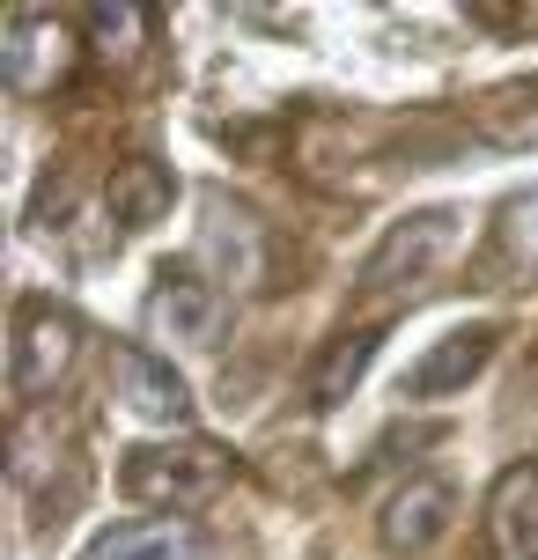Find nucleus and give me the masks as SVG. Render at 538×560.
Returning <instances> with one entry per match:
<instances>
[{"label":"nucleus","mask_w":538,"mask_h":560,"mask_svg":"<svg viewBox=\"0 0 538 560\" xmlns=\"http://www.w3.org/2000/svg\"><path fill=\"white\" fill-rule=\"evenodd\" d=\"M229 472L236 465L214 443H141V450H126L118 487H126V502H141V509H199L229 487Z\"/></svg>","instance_id":"nucleus-1"},{"label":"nucleus","mask_w":538,"mask_h":560,"mask_svg":"<svg viewBox=\"0 0 538 560\" xmlns=\"http://www.w3.org/2000/svg\"><path fill=\"white\" fill-rule=\"evenodd\" d=\"M451 244H457V214L451 207H428V214H406V222L369 252V266H362V288L369 295H391L398 280L413 288V280L435 266V258H451Z\"/></svg>","instance_id":"nucleus-3"},{"label":"nucleus","mask_w":538,"mask_h":560,"mask_svg":"<svg viewBox=\"0 0 538 560\" xmlns=\"http://www.w3.org/2000/svg\"><path fill=\"white\" fill-rule=\"evenodd\" d=\"M451 516H457V494L443 479H406L384 502V546L391 553H428L435 538L451 532Z\"/></svg>","instance_id":"nucleus-5"},{"label":"nucleus","mask_w":538,"mask_h":560,"mask_svg":"<svg viewBox=\"0 0 538 560\" xmlns=\"http://www.w3.org/2000/svg\"><path fill=\"white\" fill-rule=\"evenodd\" d=\"M494 546L502 560H538V465H510V472L494 479Z\"/></svg>","instance_id":"nucleus-9"},{"label":"nucleus","mask_w":538,"mask_h":560,"mask_svg":"<svg viewBox=\"0 0 538 560\" xmlns=\"http://www.w3.org/2000/svg\"><path fill=\"white\" fill-rule=\"evenodd\" d=\"M148 332L171 339V347H214L222 332V288L192 266H163L148 288Z\"/></svg>","instance_id":"nucleus-2"},{"label":"nucleus","mask_w":538,"mask_h":560,"mask_svg":"<svg viewBox=\"0 0 538 560\" xmlns=\"http://www.w3.org/2000/svg\"><path fill=\"white\" fill-rule=\"evenodd\" d=\"M171 192H177V177L155 155H126L112 170V185H104V207H112L118 229H155L171 214Z\"/></svg>","instance_id":"nucleus-8"},{"label":"nucleus","mask_w":538,"mask_h":560,"mask_svg":"<svg viewBox=\"0 0 538 560\" xmlns=\"http://www.w3.org/2000/svg\"><path fill=\"white\" fill-rule=\"evenodd\" d=\"M487 354H494V325H472V332L435 339L421 362L406 369V398H451V392H465V384L487 369Z\"/></svg>","instance_id":"nucleus-6"},{"label":"nucleus","mask_w":538,"mask_h":560,"mask_svg":"<svg viewBox=\"0 0 538 560\" xmlns=\"http://www.w3.org/2000/svg\"><path fill=\"white\" fill-rule=\"evenodd\" d=\"M118 384H126V406H133V413L163 420V428H192V392H185V376H177L163 354L126 347V354H118Z\"/></svg>","instance_id":"nucleus-7"},{"label":"nucleus","mask_w":538,"mask_h":560,"mask_svg":"<svg viewBox=\"0 0 538 560\" xmlns=\"http://www.w3.org/2000/svg\"><path fill=\"white\" fill-rule=\"evenodd\" d=\"M67 362H74V317L52 303H30L15 317V347H8V392L15 398L52 392L59 376H67Z\"/></svg>","instance_id":"nucleus-4"},{"label":"nucleus","mask_w":538,"mask_h":560,"mask_svg":"<svg viewBox=\"0 0 538 560\" xmlns=\"http://www.w3.org/2000/svg\"><path fill=\"white\" fill-rule=\"evenodd\" d=\"M82 560H192V532L185 524H112L89 538Z\"/></svg>","instance_id":"nucleus-11"},{"label":"nucleus","mask_w":538,"mask_h":560,"mask_svg":"<svg viewBox=\"0 0 538 560\" xmlns=\"http://www.w3.org/2000/svg\"><path fill=\"white\" fill-rule=\"evenodd\" d=\"M369 362H376V332H340V339H332V347L317 354L311 384H303L317 413H332V406H340V398H347V392H354V384L369 376Z\"/></svg>","instance_id":"nucleus-10"},{"label":"nucleus","mask_w":538,"mask_h":560,"mask_svg":"<svg viewBox=\"0 0 538 560\" xmlns=\"http://www.w3.org/2000/svg\"><path fill=\"white\" fill-rule=\"evenodd\" d=\"M82 23H89V37H96V52H104V59H126L148 15H141V8H89Z\"/></svg>","instance_id":"nucleus-12"}]
</instances>
